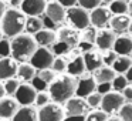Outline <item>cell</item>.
Returning a JSON list of instances; mask_svg holds the SVG:
<instances>
[{"label": "cell", "mask_w": 132, "mask_h": 121, "mask_svg": "<svg viewBox=\"0 0 132 121\" xmlns=\"http://www.w3.org/2000/svg\"><path fill=\"white\" fill-rule=\"evenodd\" d=\"M75 88H77V80L72 75H63L58 77L48 86L50 97L57 104H65L71 97L75 95Z\"/></svg>", "instance_id": "obj_1"}, {"label": "cell", "mask_w": 132, "mask_h": 121, "mask_svg": "<svg viewBox=\"0 0 132 121\" xmlns=\"http://www.w3.org/2000/svg\"><path fill=\"white\" fill-rule=\"evenodd\" d=\"M37 43L34 37L27 33H20L19 36L13 37L10 41V49H12V56L16 61L20 63H27L31 58L33 53L37 50Z\"/></svg>", "instance_id": "obj_2"}, {"label": "cell", "mask_w": 132, "mask_h": 121, "mask_svg": "<svg viewBox=\"0 0 132 121\" xmlns=\"http://www.w3.org/2000/svg\"><path fill=\"white\" fill-rule=\"evenodd\" d=\"M0 23H2V32H3V34L13 39L24 32L26 16H24V13L21 10H17L16 7L7 9Z\"/></svg>", "instance_id": "obj_3"}, {"label": "cell", "mask_w": 132, "mask_h": 121, "mask_svg": "<svg viewBox=\"0 0 132 121\" xmlns=\"http://www.w3.org/2000/svg\"><path fill=\"white\" fill-rule=\"evenodd\" d=\"M53 61H54V53L48 49V47H37L34 53H33L31 58L29 60V63L34 67L36 70H46L51 69Z\"/></svg>", "instance_id": "obj_4"}, {"label": "cell", "mask_w": 132, "mask_h": 121, "mask_svg": "<svg viewBox=\"0 0 132 121\" xmlns=\"http://www.w3.org/2000/svg\"><path fill=\"white\" fill-rule=\"evenodd\" d=\"M65 17L68 19L70 23L77 30H85L87 27L91 26V23H89V12L81 6L80 7H75V6L68 7Z\"/></svg>", "instance_id": "obj_5"}, {"label": "cell", "mask_w": 132, "mask_h": 121, "mask_svg": "<svg viewBox=\"0 0 132 121\" xmlns=\"http://www.w3.org/2000/svg\"><path fill=\"white\" fill-rule=\"evenodd\" d=\"M65 112L61 104L48 103L38 110V121H63Z\"/></svg>", "instance_id": "obj_6"}, {"label": "cell", "mask_w": 132, "mask_h": 121, "mask_svg": "<svg viewBox=\"0 0 132 121\" xmlns=\"http://www.w3.org/2000/svg\"><path fill=\"white\" fill-rule=\"evenodd\" d=\"M123 101V95L121 94L119 91H109L106 94L102 95V100H101V110L106 114H111L114 111H118V110L122 107Z\"/></svg>", "instance_id": "obj_7"}, {"label": "cell", "mask_w": 132, "mask_h": 121, "mask_svg": "<svg viewBox=\"0 0 132 121\" xmlns=\"http://www.w3.org/2000/svg\"><path fill=\"white\" fill-rule=\"evenodd\" d=\"M112 17V13L108 7L98 6L89 12V23L95 29H104L106 24H109V20Z\"/></svg>", "instance_id": "obj_8"}, {"label": "cell", "mask_w": 132, "mask_h": 121, "mask_svg": "<svg viewBox=\"0 0 132 121\" xmlns=\"http://www.w3.org/2000/svg\"><path fill=\"white\" fill-rule=\"evenodd\" d=\"M16 101L19 105H31L36 101V95L37 91L31 84H20L16 91Z\"/></svg>", "instance_id": "obj_9"}, {"label": "cell", "mask_w": 132, "mask_h": 121, "mask_svg": "<svg viewBox=\"0 0 132 121\" xmlns=\"http://www.w3.org/2000/svg\"><path fill=\"white\" fill-rule=\"evenodd\" d=\"M47 6V0H23L20 4L21 12L29 17H40Z\"/></svg>", "instance_id": "obj_10"}, {"label": "cell", "mask_w": 132, "mask_h": 121, "mask_svg": "<svg viewBox=\"0 0 132 121\" xmlns=\"http://www.w3.org/2000/svg\"><path fill=\"white\" fill-rule=\"evenodd\" d=\"M88 108L89 107L87 105L84 98L75 95V97H71L68 101H65L64 112H65V115H87Z\"/></svg>", "instance_id": "obj_11"}, {"label": "cell", "mask_w": 132, "mask_h": 121, "mask_svg": "<svg viewBox=\"0 0 132 121\" xmlns=\"http://www.w3.org/2000/svg\"><path fill=\"white\" fill-rule=\"evenodd\" d=\"M115 33L112 32L111 29H102L100 32H97V36H95V41L98 50L101 51H106V50H112V46L115 43Z\"/></svg>", "instance_id": "obj_12"}, {"label": "cell", "mask_w": 132, "mask_h": 121, "mask_svg": "<svg viewBox=\"0 0 132 121\" xmlns=\"http://www.w3.org/2000/svg\"><path fill=\"white\" fill-rule=\"evenodd\" d=\"M44 13H46L47 17H48L50 20H53L55 24L63 23V21L65 20V16H67L65 7L61 6L58 2H54V0H51V2H47V6H46Z\"/></svg>", "instance_id": "obj_13"}, {"label": "cell", "mask_w": 132, "mask_h": 121, "mask_svg": "<svg viewBox=\"0 0 132 121\" xmlns=\"http://www.w3.org/2000/svg\"><path fill=\"white\" fill-rule=\"evenodd\" d=\"M19 108L20 107H19V103L16 101V98L3 97L0 100V118H3V120L13 118V115L17 112Z\"/></svg>", "instance_id": "obj_14"}, {"label": "cell", "mask_w": 132, "mask_h": 121, "mask_svg": "<svg viewBox=\"0 0 132 121\" xmlns=\"http://www.w3.org/2000/svg\"><path fill=\"white\" fill-rule=\"evenodd\" d=\"M17 61L10 57H2L0 58V80H7L17 74Z\"/></svg>", "instance_id": "obj_15"}, {"label": "cell", "mask_w": 132, "mask_h": 121, "mask_svg": "<svg viewBox=\"0 0 132 121\" xmlns=\"http://www.w3.org/2000/svg\"><path fill=\"white\" fill-rule=\"evenodd\" d=\"M82 58H84V64H85V70L87 71H95L100 67L104 66L102 63V54L97 50H89V51L82 53Z\"/></svg>", "instance_id": "obj_16"}, {"label": "cell", "mask_w": 132, "mask_h": 121, "mask_svg": "<svg viewBox=\"0 0 132 121\" xmlns=\"http://www.w3.org/2000/svg\"><path fill=\"white\" fill-rule=\"evenodd\" d=\"M131 20H132V17L129 14H115L109 20V26H111V30L114 33L122 34V33L128 32Z\"/></svg>", "instance_id": "obj_17"}, {"label": "cell", "mask_w": 132, "mask_h": 121, "mask_svg": "<svg viewBox=\"0 0 132 121\" xmlns=\"http://www.w3.org/2000/svg\"><path fill=\"white\" fill-rule=\"evenodd\" d=\"M57 40L64 41L65 44H68L71 49H74L80 41V33L72 27H63L57 32Z\"/></svg>", "instance_id": "obj_18"}, {"label": "cell", "mask_w": 132, "mask_h": 121, "mask_svg": "<svg viewBox=\"0 0 132 121\" xmlns=\"http://www.w3.org/2000/svg\"><path fill=\"white\" fill-rule=\"evenodd\" d=\"M97 88V83H95L94 77H84L80 81H77V88H75V95L81 98H85L87 95H89L91 93L95 91Z\"/></svg>", "instance_id": "obj_19"}, {"label": "cell", "mask_w": 132, "mask_h": 121, "mask_svg": "<svg viewBox=\"0 0 132 121\" xmlns=\"http://www.w3.org/2000/svg\"><path fill=\"white\" fill-rule=\"evenodd\" d=\"M33 37H34L38 47H51L57 41V33L50 29H41Z\"/></svg>", "instance_id": "obj_20"}, {"label": "cell", "mask_w": 132, "mask_h": 121, "mask_svg": "<svg viewBox=\"0 0 132 121\" xmlns=\"http://www.w3.org/2000/svg\"><path fill=\"white\" fill-rule=\"evenodd\" d=\"M112 50L118 56H129L132 53V39L128 36H119L115 39Z\"/></svg>", "instance_id": "obj_21"}, {"label": "cell", "mask_w": 132, "mask_h": 121, "mask_svg": "<svg viewBox=\"0 0 132 121\" xmlns=\"http://www.w3.org/2000/svg\"><path fill=\"white\" fill-rule=\"evenodd\" d=\"M12 121H38V111L31 105H23L13 115Z\"/></svg>", "instance_id": "obj_22"}, {"label": "cell", "mask_w": 132, "mask_h": 121, "mask_svg": "<svg viewBox=\"0 0 132 121\" xmlns=\"http://www.w3.org/2000/svg\"><path fill=\"white\" fill-rule=\"evenodd\" d=\"M115 75H117V73L114 71V69L111 66H102L98 70H95L92 77H94L95 83L98 84V83H111Z\"/></svg>", "instance_id": "obj_23"}, {"label": "cell", "mask_w": 132, "mask_h": 121, "mask_svg": "<svg viewBox=\"0 0 132 121\" xmlns=\"http://www.w3.org/2000/svg\"><path fill=\"white\" fill-rule=\"evenodd\" d=\"M67 73L72 77H77V75H81L87 71L85 70V64H84V58L82 56H77L74 60H71L68 64H67Z\"/></svg>", "instance_id": "obj_24"}, {"label": "cell", "mask_w": 132, "mask_h": 121, "mask_svg": "<svg viewBox=\"0 0 132 121\" xmlns=\"http://www.w3.org/2000/svg\"><path fill=\"white\" fill-rule=\"evenodd\" d=\"M132 66V60L129 56H117L115 61L111 64V67L114 69V71L117 74H125V71Z\"/></svg>", "instance_id": "obj_25"}, {"label": "cell", "mask_w": 132, "mask_h": 121, "mask_svg": "<svg viewBox=\"0 0 132 121\" xmlns=\"http://www.w3.org/2000/svg\"><path fill=\"white\" fill-rule=\"evenodd\" d=\"M36 71H37V70H36L34 67L27 61V63H23V64H20V66L17 67V74H16V75H19L20 80L30 83L31 78L36 75Z\"/></svg>", "instance_id": "obj_26"}, {"label": "cell", "mask_w": 132, "mask_h": 121, "mask_svg": "<svg viewBox=\"0 0 132 121\" xmlns=\"http://www.w3.org/2000/svg\"><path fill=\"white\" fill-rule=\"evenodd\" d=\"M41 29H44L43 19L40 17H29L26 19V24H24V32L30 36H34L37 32H40Z\"/></svg>", "instance_id": "obj_27"}, {"label": "cell", "mask_w": 132, "mask_h": 121, "mask_svg": "<svg viewBox=\"0 0 132 121\" xmlns=\"http://www.w3.org/2000/svg\"><path fill=\"white\" fill-rule=\"evenodd\" d=\"M112 14H128V0H112L108 6Z\"/></svg>", "instance_id": "obj_28"}, {"label": "cell", "mask_w": 132, "mask_h": 121, "mask_svg": "<svg viewBox=\"0 0 132 121\" xmlns=\"http://www.w3.org/2000/svg\"><path fill=\"white\" fill-rule=\"evenodd\" d=\"M19 86H20V81L17 80L16 77H12V78H7V80H4V91H6L7 95H14L16 91H17Z\"/></svg>", "instance_id": "obj_29"}, {"label": "cell", "mask_w": 132, "mask_h": 121, "mask_svg": "<svg viewBox=\"0 0 132 121\" xmlns=\"http://www.w3.org/2000/svg\"><path fill=\"white\" fill-rule=\"evenodd\" d=\"M111 84H112V88H114L115 91L121 93L126 86H128V80H126V77L123 74H117L114 77V80L111 81Z\"/></svg>", "instance_id": "obj_30"}, {"label": "cell", "mask_w": 132, "mask_h": 121, "mask_svg": "<svg viewBox=\"0 0 132 121\" xmlns=\"http://www.w3.org/2000/svg\"><path fill=\"white\" fill-rule=\"evenodd\" d=\"M118 111H119L121 121H132V103H123Z\"/></svg>", "instance_id": "obj_31"}, {"label": "cell", "mask_w": 132, "mask_h": 121, "mask_svg": "<svg viewBox=\"0 0 132 121\" xmlns=\"http://www.w3.org/2000/svg\"><path fill=\"white\" fill-rule=\"evenodd\" d=\"M53 49H51V51L54 53V54H57V56H63V54H67V53H70L71 51V47L68 46V44H65L64 41H60V40H57L54 44H53Z\"/></svg>", "instance_id": "obj_32"}, {"label": "cell", "mask_w": 132, "mask_h": 121, "mask_svg": "<svg viewBox=\"0 0 132 121\" xmlns=\"http://www.w3.org/2000/svg\"><path fill=\"white\" fill-rule=\"evenodd\" d=\"M101 100H102V95H101L100 93H97V91L91 93L89 95L85 97L87 105L91 107V108H97V107H100L101 105Z\"/></svg>", "instance_id": "obj_33"}, {"label": "cell", "mask_w": 132, "mask_h": 121, "mask_svg": "<svg viewBox=\"0 0 132 121\" xmlns=\"http://www.w3.org/2000/svg\"><path fill=\"white\" fill-rule=\"evenodd\" d=\"M38 77L41 78V80L44 81V83H47L50 86V84L53 83V81L57 78V75H55V71L54 70H51V69H46V70H40L38 71Z\"/></svg>", "instance_id": "obj_34"}, {"label": "cell", "mask_w": 132, "mask_h": 121, "mask_svg": "<svg viewBox=\"0 0 132 121\" xmlns=\"http://www.w3.org/2000/svg\"><path fill=\"white\" fill-rule=\"evenodd\" d=\"M67 60L61 56L58 57H54V61H53V66H51V70H54L55 73H64L67 70Z\"/></svg>", "instance_id": "obj_35"}, {"label": "cell", "mask_w": 132, "mask_h": 121, "mask_svg": "<svg viewBox=\"0 0 132 121\" xmlns=\"http://www.w3.org/2000/svg\"><path fill=\"white\" fill-rule=\"evenodd\" d=\"M108 114L104 111H91L85 115V121H106Z\"/></svg>", "instance_id": "obj_36"}, {"label": "cell", "mask_w": 132, "mask_h": 121, "mask_svg": "<svg viewBox=\"0 0 132 121\" xmlns=\"http://www.w3.org/2000/svg\"><path fill=\"white\" fill-rule=\"evenodd\" d=\"M50 100H51V97H50V94L48 93H46V91H40V93H37V95H36V101H34V104L37 107H44V105H47V104L50 103Z\"/></svg>", "instance_id": "obj_37"}, {"label": "cell", "mask_w": 132, "mask_h": 121, "mask_svg": "<svg viewBox=\"0 0 132 121\" xmlns=\"http://www.w3.org/2000/svg\"><path fill=\"white\" fill-rule=\"evenodd\" d=\"M30 83H31V86L36 88V91H37V93H40V91H46V90L48 88V84L44 83V81L41 80V78L38 77L37 74H36L34 77L31 78V81H30Z\"/></svg>", "instance_id": "obj_38"}, {"label": "cell", "mask_w": 132, "mask_h": 121, "mask_svg": "<svg viewBox=\"0 0 132 121\" xmlns=\"http://www.w3.org/2000/svg\"><path fill=\"white\" fill-rule=\"evenodd\" d=\"M101 3H102V0H78V4L81 7H84L85 10H88V12L101 6Z\"/></svg>", "instance_id": "obj_39"}, {"label": "cell", "mask_w": 132, "mask_h": 121, "mask_svg": "<svg viewBox=\"0 0 132 121\" xmlns=\"http://www.w3.org/2000/svg\"><path fill=\"white\" fill-rule=\"evenodd\" d=\"M10 54H12L10 41L2 39V40H0V57H9Z\"/></svg>", "instance_id": "obj_40"}, {"label": "cell", "mask_w": 132, "mask_h": 121, "mask_svg": "<svg viewBox=\"0 0 132 121\" xmlns=\"http://www.w3.org/2000/svg\"><path fill=\"white\" fill-rule=\"evenodd\" d=\"M117 56L118 54L114 51V50H106L105 54H102V63H104V66H111V64L115 61Z\"/></svg>", "instance_id": "obj_41"}, {"label": "cell", "mask_w": 132, "mask_h": 121, "mask_svg": "<svg viewBox=\"0 0 132 121\" xmlns=\"http://www.w3.org/2000/svg\"><path fill=\"white\" fill-rule=\"evenodd\" d=\"M95 36H97V30H95V27H89V29L87 27V29H85V34H84V41H88V43L94 44Z\"/></svg>", "instance_id": "obj_42"}, {"label": "cell", "mask_w": 132, "mask_h": 121, "mask_svg": "<svg viewBox=\"0 0 132 121\" xmlns=\"http://www.w3.org/2000/svg\"><path fill=\"white\" fill-rule=\"evenodd\" d=\"M95 91L100 93L101 95H104V94H106V93L112 91V84L111 83H98Z\"/></svg>", "instance_id": "obj_43"}, {"label": "cell", "mask_w": 132, "mask_h": 121, "mask_svg": "<svg viewBox=\"0 0 132 121\" xmlns=\"http://www.w3.org/2000/svg\"><path fill=\"white\" fill-rule=\"evenodd\" d=\"M78 49L81 50V53H85V51H89V50H92V43H88V41H78Z\"/></svg>", "instance_id": "obj_44"}, {"label": "cell", "mask_w": 132, "mask_h": 121, "mask_svg": "<svg viewBox=\"0 0 132 121\" xmlns=\"http://www.w3.org/2000/svg\"><path fill=\"white\" fill-rule=\"evenodd\" d=\"M122 95L125 100L132 101V86H126L125 88L122 90Z\"/></svg>", "instance_id": "obj_45"}, {"label": "cell", "mask_w": 132, "mask_h": 121, "mask_svg": "<svg viewBox=\"0 0 132 121\" xmlns=\"http://www.w3.org/2000/svg\"><path fill=\"white\" fill-rule=\"evenodd\" d=\"M43 24H44V29H50V30H54V29H55V26H57V24H55L53 20H50V19L47 17V16L43 19Z\"/></svg>", "instance_id": "obj_46"}, {"label": "cell", "mask_w": 132, "mask_h": 121, "mask_svg": "<svg viewBox=\"0 0 132 121\" xmlns=\"http://www.w3.org/2000/svg\"><path fill=\"white\" fill-rule=\"evenodd\" d=\"M63 121H85V115H65Z\"/></svg>", "instance_id": "obj_47"}, {"label": "cell", "mask_w": 132, "mask_h": 121, "mask_svg": "<svg viewBox=\"0 0 132 121\" xmlns=\"http://www.w3.org/2000/svg\"><path fill=\"white\" fill-rule=\"evenodd\" d=\"M57 2L64 7H72L78 3V0H57Z\"/></svg>", "instance_id": "obj_48"}, {"label": "cell", "mask_w": 132, "mask_h": 121, "mask_svg": "<svg viewBox=\"0 0 132 121\" xmlns=\"http://www.w3.org/2000/svg\"><path fill=\"white\" fill-rule=\"evenodd\" d=\"M7 7H6V2H3V0H0V21H2V19H3L4 13H6Z\"/></svg>", "instance_id": "obj_49"}, {"label": "cell", "mask_w": 132, "mask_h": 121, "mask_svg": "<svg viewBox=\"0 0 132 121\" xmlns=\"http://www.w3.org/2000/svg\"><path fill=\"white\" fill-rule=\"evenodd\" d=\"M125 77H126V80H128V83H132V66L125 71Z\"/></svg>", "instance_id": "obj_50"}, {"label": "cell", "mask_w": 132, "mask_h": 121, "mask_svg": "<svg viewBox=\"0 0 132 121\" xmlns=\"http://www.w3.org/2000/svg\"><path fill=\"white\" fill-rule=\"evenodd\" d=\"M10 2V4H12L13 7H19L21 3H23V0H9Z\"/></svg>", "instance_id": "obj_51"}, {"label": "cell", "mask_w": 132, "mask_h": 121, "mask_svg": "<svg viewBox=\"0 0 132 121\" xmlns=\"http://www.w3.org/2000/svg\"><path fill=\"white\" fill-rule=\"evenodd\" d=\"M3 97H6V91H4V87H3V84L0 83V100Z\"/></svg>", "instance_id": "obj_52"}, {"label": "cell", "mask_w": 132, "mask_h": 121, "mask_svg": "<svg viewBox=\"0 0 132 121\" xmlns=\"http://www.w3.org/2000/svg\"><path fill=\"white\" fill-rule=\"evenodd\" d=\"M128 14L132 16V0H128Z\"/></svg>", "instance_id": "obj_53"}, {"label": "cell", "mask_w": 132, "mask_h": 121, "mask_svg": "<svg viewBox=\"0 0 132 121\" xmlns=\"http://www.w3.org/2000/svg\"><path fill=\"white\" fill-rule=\"evenodd\" d=\"M106 121H121V120H119V117H108Z\"/></svg>", "instance_id": "obj_54"}, {"label": "cell", "mask_w": 132, "mask_h": 121, "mask_svg": "<svg viewBox=\"0 0 132 121\" xmlns=\"http://www.w3.org/2000/svg\"><path fill=\"white\" fill-rule=\"evenodd\" d=\"M128 32L131 33V36H132V20H131V24H129V29H128Z\"/></svg>", "instance_id": "obj_55"}, {"label": "cell", "mask_w": 132, "mask_h": 121, "mask_svg": "<svg viewBox=\"0 0 132 121\" xmlns=\"http://www.w3.org/2000/svg\"><path fill=\"white\" fill-rule=\"evenodd\" d=\"M102 2H104V3H106V4H109V3L112 2V0H102Z\"/></svg>", "instance_id": "obj_56"}, {"label": "cell", "mask_w": 132, "mask_h": 121, "mask_svg": "<svg viewBox=\"0 0 132 121\" xmlns=\"http://www.w3.org/2000/svg\"><path fill=\"white\" fill-rule=\"evenodd\" d=\"M3 39V32H2V29H0V40Z\"/></svg>", "instance_id": "obj_57"}, {"label": "cell", "mask_w": 132, "mask_h": 121, "mask_svg": "<svg viewBox=\"0 0 132 121\" xmlns=\"http://www.w3.org/2000/svg\"><path fill=\"white\" fill-rule=\"evenodd\" d=\"M129 57H131V60H132V53H131V54H129Z\"/></svg>", "instance_id": "obj_58"}, {"label": "cell", "mask_w": 132, "mask_h": 121, "mask_svg": "<svg viewBox=\"0 0 132 121\" xmlns=\"http://www.w3.org/2000/svg\"><path fill=\"white\" fill-rule=\"evenodd\" d=\"M2 121H6V120H2Z\"/></svg>", "instance_id": "obj_59"}, {"label": "cell", "mask_w": 132, "mask_h": 121, "mask_svg": "<svg viewBox=\"0 0 132 121\" xmlns=\"http://www.w3.org/2000/svg\"><path fill=\"white\" fill-rule=\"evenodd\" d=\"M48 2H51V0H48Z\"/></svg>", "instance_id": "obj_60"}, {"label": "cell", "mask_w": 132, "mask_h": 121, "mask_svg": "<svg viewBox=\"0 0 132 121\" xmlns=\"http://www.w3.org/2000/svg\"><path fill=\"white\" fill-rule=\"evenodd\" d=\"M0 58H2V57H0Z\"/></svg>", "instance_id": "obj_61"}]
</instances>
